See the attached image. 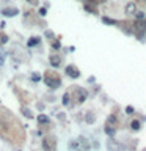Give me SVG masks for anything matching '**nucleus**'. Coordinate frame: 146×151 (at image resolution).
<instances>
[{
  "mask_svg": "<svg viewBox=\"0 0 146 151\" xmlns=\"http://www.w3.org/2000/svg\"><path fill=\"white\" fill-rule=\"evenodd\" d=\"M42 148H44L46 151H55V139L46 137V139L42 140Z\"/></svg>",
  "mask_w": 146,
  "mask_h": 151,
  "instance_id": "obj_1",
  "label": "nucleus"
},
{
  "mask_svg": "<svg viewBox=\"0 0 146 151\" xmlns=\"http://www.w3.org/2000/svg\"><path fill=\"white\" fill-rule=\"evenodd\" d=\"M46 83L49 85L50 88H57V87H60V79L58 77H50V76H46Z\"/></svg>",
  "mask_w": 146,
  "mask_h": 151,
  "instance_id": "obj_2",
  "label": "nucleus"
},
{
  "mask_svg": "<svg viewBox=\"0 0 146 151\" xmlns=\"http://www.w3.org/2000/svg\"><path fill=\"white\" fill-rule=\"evenodd\" d=\"M66 74H68L69 77H72V79H75V77H79V76H80L79 69L75 68V66H72V65L66 66Z\"/></svg>",
  "mask_w": 146,
  "mask_h": 151,
  "instance_id": "obj_3",
  "label": "nucleus"
},
{
  "mask_svg": "<svg viewBox=\"0 0 146 151\" xmlns=\"http://www.w3.org/2000/svg\"><path fill=\"white\" fill-rule=\"evenodd\" d=\"M124 13L127 14V16H129V14H130V16H132V14H135L137 13V5L134 2H129L126 5V8H124Z\"/></svg>",
  "mask_w": 146,
  "mask_h": 151,
  "instance_id": "obj_4",
  "label": "nucleus"
},
{
  "mask_svg": "<svg viewBox=\"0 0 146 151\" xmlns=\"http://www.w3.org/2000/svg\"><path fill=\"white\" fill-rule=\"evenodd\" d=\"M60 61H61V58L58 55H50V63H52V66H60Z\"/></svg>",
  "mask_w": 146,
  "mask_h": 151,
  "instance_id": "obj_5",
  "label": "nucleus"
},
{
  "mask_svg": "<svg viewBox=\"0 0 146 151\" xmlns=\"http://www.w3.org/2000/svg\"><path fill=\"white\" fill-rule=\"evenodd\" d=\"M140 126H141V123H140L138 120H134V121L130 123V127H132L134 131H138V129H140Z\"/></svg>",
  "mask_w": 146,
  "mask_h": 151,
  "instance_id": "obj_6",
  "label": "nucleus"
},
{
  "mask_svg": "<svg viewBox=\"0 0 146 151\" xmlns=\"http://www.w3.org/2000/svg\"><path fill=\"white\" fill-rule=\"evenodd\" d=\"M16 13H17V9H9V8L3 9V14H5V16H14Z\"/></svg>",
  "mask_w": 146,
  "mask_h": 151,
  "instance_id": "obj_7",
  "label": "nucleus"
},
{
  "mask_svg": "<svg viewBox=\"0 0 146 151\" xmlns=\"http://www.w3.org/2000/svg\"><path fill=\"white\" fill-rule=\"evenodd\" d=\"M38 121L39 123H49V118H47L46 115H39L38 116Z\"/></svg>",
  "mask_w": 146,
  "mask_h": 151,
  "instance_id": "obj_8",
  "label": "nucleus"
},
{
  "mask_svg": "<svg viewBox=\"0 0 146 151\" xmlns=\"http://www.w3.org/2000/svg\"><path fill=\"white\" fill-rule=\"evenodd\" d=\"M102 21L105 24H112V25H113V24H116V21H113V19H110V17H104Z\"/></svg>",
  "mask_w": 146,
  "mask_h": 151,
  "instance_id": "obj_9",
  "label": "nucleus"
},
{
  "mask_svg": "<svg viewBox=\"0 0 146 151\" xmlns=\"http://www.w3.org/2000/svg\"><path fill=\"white\" fill-rule=\"evenodd\" d=\"M135 16H137V19H145V13L143 11H137Z\"/></svg>",
  "mask_w": 146,
  "mask_h": 151,
  "instance_id": "obj_10",
  "label": "nucleus"
},
{
  "mask_svg": "<svg viewBox=\"0 0 146 151\" xmlns=\"http://www.w3.org/2000/svg\"><path fill=\"white\" fill-rule=\"evenodd\" d=\"M63 104H64V106H68V104H69V94H64V96H63Z\"/></svg>",
  "mask_w": 146,
  "mask_h": 151,
  "instance_id": "obj_11",
  "label": "nucleus"
},
{
  "mask_svg": "<svg viewBox=\"0 0 146 151\" xmlns=\"http://www.w3.org/2000/svg\"><path fill=\"white\" fill-rule=\"evenodd\" d=\"M35 44H38V40H30L28 41V46H35Z\"/></svg>",
  "mask_w": 146,
  "mask_h": 151,
  "instance_id": "obj_12",
  "label": "nucleus"
}]
</instances>
